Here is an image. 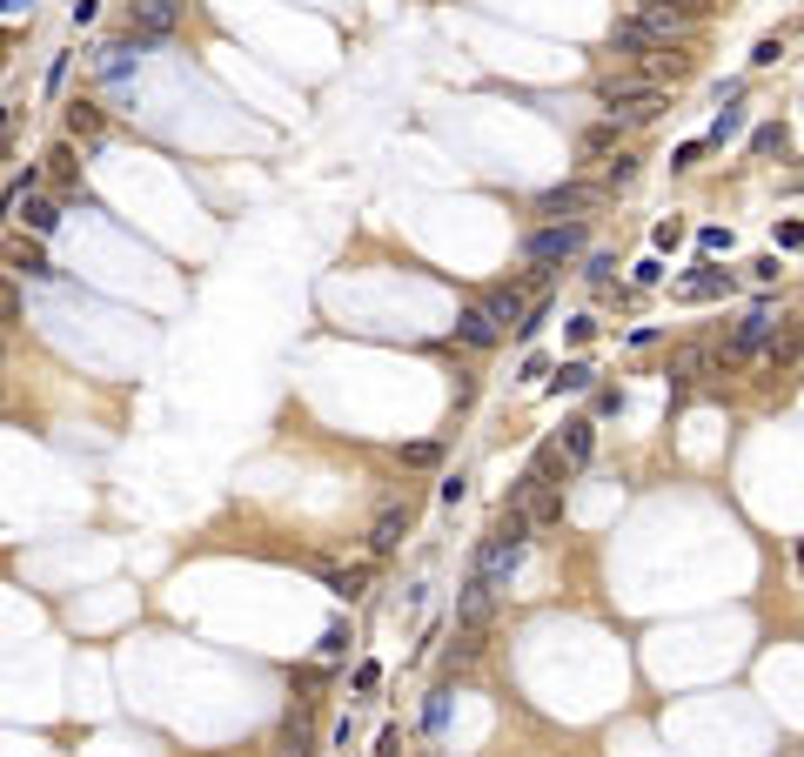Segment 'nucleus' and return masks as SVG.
<instances>
[{"label":"nucleus","instance_id":"1","mask_svg":"<svg viewBox=\"0 0 804 757\" xmlns=\"http://www.w3.org/2000/svg\"><path fill=\"white\" fill-rule=\"evenodd\" d=\"M523 557H530V510L510 496V503H503V516L490 523V536L476 543L463 590H490V597H503V590H510V577L523 570Z\"/></svg>","mask_w":804,"mask_h":757},{"label":"nucleus","instance_id":"2","mask_svg":"<svg viewBox=\"0 0 804 757\" xmlns=\"http://www.w3.org/2000/svg\"><path fill=\"white\" fill-rule=\"evenodd\" d=\"M597 101H603V114H617L624 128L664 114V88H657V81H637V74H610V81H597Z\"/></svg>","mask_w":804,"mask_h":757},{"label":"nucleus","instance_id":"3","mask_svg":"<svg viewBox=\"0 0 804 757\" xmlns=\"http://www.w3.org/2000/svg\"><path fill=\"white\" fill-rule=\"evenodd\" d=\"M583 248H590V228L570 215V222H536L530 235H523V262H543V268H557V262H577Z\"/></svg>","mask_w":804,"mask_h":757},{"label":"nucleus","instance_id":"4","mask_svg":"<svg viewBox=\"0 0 804 757\" xmlns=\"http://www.w3.org/2000/svg\"><path fill=\"white\" fill-rule=\"evenodd\" d=\"M597 201H610V188H603V181H557V188H543V195H536V215L563 222V215H590Z\"/></svg>","mask_w":804,"mask_h":757},{"label":"nucleus","instance_id":"5","mask_svg":"<svg viewBox=\"0 0 804 757\" xmlns=\"http://www.w3.org/2000/svg\"><path fill=\"white\" fill-rule=\"evenodd\" d=\"M181 7H188V0H128V34L141 47L168 41V34L181 27Z\"/></svg>","mask_w":804,"mask_h":757},{"label":"nucleus","instance_id":"6","mask_svg":"<svg viewBox=\"0 0 804 757\" xmlns=\"http://www.w3.org/2000/svg\"><path fill=\"white\" fill-rule=\"evenodd\" d=\"M731 289H737V275H731V268H717V255H704L697 268H684V275L670 282L677 302H724Z\"/></svg>","mask_w":804,"mask_h":757},{"label":"nucleus","instance_id":"7","mask_svg":"<svg viewBox=\"0 0 804 757\" xmlns=\"http://www.w3.org/2000/svg\"><path fill=\"white\" fill-rule=\"evenodd\" d=\"M778 322L784 315L771 309V302H764V309H751V315H737L731 322V342H724V349H731V356H764V349H771V342H778Z\"/></svg>","mask_w":804,"mask_h":757},{"label":"nucleus","instance_id":"8","mask_svg":"<svg viewBox=\"0 0 804 757\" xmlns=\"http://www.w3.org/2000/svg\"><path fill=\"white\" fill-rule=\"evenodd\" d=\"M409 503H382L376 510V523H369V557H396L402 550V536H409Z\"/></svg>","mask_w":804,"mask_h":757},{"label":"nucleus","instance_id":"9","mask_svg":"<svg viewBox=\"0 0 804 757\" xmlns=\"http://www.w3.org/2000/svg\"><path fill=\"white\" fill-rule=\"evenodd\" d=\"M456 342L483 356V349H496V342H503V322H496V315L483 309V302H469V309L456 315Z\"/></svg>","mask_w":804,"mask_h":757},{"label":"nucleus","instance_id":"10","mask_svg":"<svg viewBox=\"0 0 804 757\" xmlns=\"http://www.w3.org/2000/svg\"><path fill=\"white\" fill-rule=\"evenodd\" d=\"M483 309H490L496 322H503V335H510L516 322H523V315H530V289H523V282H496V289L483 295Z\"/></svg>","mask_w":804,"mask_h":757},{"label":"nucleus","instance_id":"11","mask_svg":"<svg viewBox=\"0 0 804 757\" xmlns=\"http://www.w3.org/2000/svg\"><path fill=\"white\" fill-rule=\"evenodd\" d=\"M557 449L570 456V469H590V456H597V416H570L557 436Z\"/></svg>","mask_w":804,"mask_h":757},{"label":"nucleus","instance_id":"12","mask_svg":"<svg viewBox=\"0 0 804 757\" xmlns=\"http://www.w3.org/2000/svg\"><path fill=\"white\" fill-rule=\"evenodd\" d=\"M282 744H289V751H309V744H315V697H295V704H289V717H282Z\"/></svg>","mask_w":804,"mask_h":757},{"label":"nucleus","instance_id":"13","mask_svg":"<svg viewBox=\"0 0 804 757\" xmlns=\"http://www.w3.org/2000/svg\"><path fill=\"white\" fill-rule=\"evenodd\" d=\"M14 222H27V235H54V228H61V201H47L41 188H34V195L14 208Z\"/></svg>","mask_w":804,"mask_h":757},{"label":"nucleus","instance_id":"14","mask_svg":"<svg viewBox=\"0 0 804 757\" xmlns=\"http://www.w3.org/2000/svg\"><path fill=\"white\" fill-rule=\"evenodd\" d=\"M7 268H14V275H27V282H47V275H54V268H47V255H41V235H34V242H7Z\"/></svg>","mask_w":804,"mask_h":757},{"label":"nucleus","instance_id":"15","mask_svg":"<svg viewBox=\"0 0 804 757\" xmlns=\"http://www.w3.org/2000/svg\"><path fill=\"white\" fill-rule=\"evenodd\" d=\"M322 583H329L335 603H362L369 597V563H349V570H322Z\"/></svg>","mask_w":804,"mask_h":757},{"label":"nucleus","instance_id":"16","mask_svg":"<svg viewBox=\"0 0 804 757\" xmlns=\"http://www.w3.org/2000/svg\"><path fill=\"white\" fill-rule=\"evenodd\" d=\"M583 389H597V369L583 356H570L563 369H550V396H583Z\"/></svg>","mask_w":804,"mask_h":757},{"label":"nucleus","instance_id":"17","mask_svg":"<svg viewBox=\"0 0 804 757\" xmlns=\"http://www.w3.org/2000/svg\"><path fill=\"white\" fill-rule=\"evenodd\" d=\"M134 61H141V41L128 34V41L101 47V61H94V67H101V81H128V67H134Z\"/></svg>","mask_w":804,"mask_h":757},{"label":"nucleus","instance_id":"18","mask_svg":"<svg viewBox=\"0 0 804 757\" xmlns=\"http://www.w3.org/2000/svg\"><path fill=\"white\" fill-rule=\"evenodd\" d=\"M684 74H691V54H677V47H657L644 61V81H657V88H664V81H684Z\"/></svg>","mask_w":804,"mask_h":757},{"label":"nucleus","instance_id":"19","mask_svg":"<svg viewBox=\"0 0 804 757\" xmlns=\"http://www.w3.org/2000/svg\"><path fill=\"white\" fill-rule=\"evenodd\" d=\"M101 128H108V114L94 108V101H67V134L74 141H101Z\"/></svg>","mask_w":804,"mask_h":757},{"label":"nucleus","instance_id":"20","mask_svg":"<svg viewBox=\"0 0 804 757\" xmlns=\"http://www.w3.org/2000/svg\"><path fill=\"white\" fill-rule=\"evenodd\" d=\"M530 476H536V483H570L577 469H570V456H563L557 443H543V449L530 456Z\"/></svg>","mask_w":804,"mask_h":757},{"label":"nucleus","instance_id":"21","mask_svg":"<svg viewBox=\"0 0 804 757\" xmlns=\"http://www.w3.org/2000/svg\"><path fill=\"white\" fill-rule=\"evenodd\" d=\"M644 14H670L677 27H691V21H704L711 14V0H637Z\"/></svg>","mask_w":804,"mask_h":757},{"label":"nucleus","instance_id":"22","mask_svg":"<svg viewBox=\"0 0 804 757\" xmlns=\"http://www.w3.org/2000/svg\"><path fill=\"white\" fill-rule=\"evenodd\" d=\"M617 141H624V121H617V114H603L597 128H583V155H610V148H617Z\"/></svg>","mask_w":804,"mask_h":757},{"label":"nucleus","instance_id":"23","mask_svg":"<svg viewBox=\"0 0 804 757\" xmlns=\"http://www.w3.org/2000/svg\"><path fill=\"white\" fill-rule=\"evenodd\" d=\"M41 175H47V168H21V175L0 188V222H7V215H14V208H21V201L34 195V188H41Z\"/></svg>","mask_w":804,"mask_h":757},{"label":"nucleus","instance_id":"24","mask_svg":"<svg viewBox=\"0 0 804 757\" xmlns=\"http://www.w3.org/2000/svg\"><path fill=\"white\" fill-rule=\"evenodd\" d=\"M349 650H356V630H349V624H342V617H335V624L322 630V644H315V657H322V664H342Z\"/></svg>","mask_w":804,"mask_h":757},{"label":"nucleus","instance_id":"25","mask_svg":"<svg viewBox=\"0 0 804 757\" xmlns=\"http://www.w3.org/2000/svg\"><path fill=\"white\" fill-rule=\"evenodd\" d=\"M483 657V630H456V644H449V657H443V670L456 677V670H469Z\"/></svg>","mask_w":804,"mask_h":757},{"label":"nucleus","instance_id":"26","mask_svg":"<svg viewBox=\"0 0 804 757\" xmlns=\"http://www.w3.org/2000/svg\"><path fill=\"white\" fill-rule=\"evenodd\" d=\"M784 148H791V134H784V121H764L758 134H751V155L758 161H771V155H784Z\"/></svg>","mask_w":804,"mask_h":757},{"label":"nucleus","instance_id":"27","mask_svg":"<svg viewBox=\"0 0 804 757\" xmlns=\"http://www.w3.org/2000/svg\"><path fill=\"white\" fill-rule=\"evenodd\" d=\"M423 731H429V737H443V731H449V684H436V691H429V704H423Z\"/></svg>","mask_w":804,"mask_h":757},{"label":"nucleus","instance_id":"28","mask_svg":"<svg viewBox=\"0 0 804 757\" xmlns=\"http://www.w3.org/2000/svg\"><path fill=\"white\" fill-rule=\"evenodd\" d=\"M737 128H744V108L731 101V108H717V121H711V134H704V141H711V148H724V141H731Z\"/></svg>","mask_w":804,"mask_h":757},{"label":"nucleus","instance_id":"29","mask_svg":"<svg viewBox=\"0 0 804 757\" xmlns=\"http://www.w3.org/2000/svg\"><path fill=\"white\" fill-rule=\"evenodd\" d=\"M610 275H617V255H583V282H590V289H610Z\"/></svg>","mask_w":804,"mask_h":757},{"label":"nucleus","instance_id":"30","mask_svg":"<svg viewBox=\"0 0 804 757\" xmlns=\"http://www.w3.org/2000/svg\"><path fill=\"white\" fill-rule=\"evenodd\" d=\"M630 181H637V155H617L610 168H603V188H610V195H617V188H630Z\"/></svg>","mask_w":804,"mask_h":757},{"label":"nucleus","instance_id":"31","mask_svg":"<svg viewBox=\"0 0 804 757\" xmlns=\"http://www.w3.org/2000/svg\"><path fill=\"white\" fill-rule=\"evenodd\" d=\"M443 463V443H409L402 449V469H436Z\"/></svg>","mask_w":804,"mask_h":757},{"label":"nucleus","instance_id":"32","mask_svg":"<svg viewBox=\"0 0 804 757\" xmlns=\"http://www.w3.org/2000/svg\"><path fill=\"white\" fill-rule=\"evenodd\" d=\"M349 691H356V697H376V691H382V664H369V657H362L356 677H349Z\"/></svg>","mask_w":804,"mask_h":757},{"label":"nucleus","instance_id":"33","mask_svg":"<svg viewBox=\"0 0 804 757\" xmlns=\"http://www.w3.org/2000/svg\"><path fill=\"white\" fill-rule=\"evenodd\" d=\"M14 315H21V282H14V275H0V329H7Z\"/></svg>","mask_w":804,"mask_h":757},{"label":"nucleus","instance_id":"34","mask_svg":"<svg viewBox=\"0 0 804 757\" xmlns=\"http://www.w3.org/2000/svg\"><path fill=\"white\" fill-rule=\"evenodd\" d=\"M543 322H550V302H530V315H523V322H516V342H536V329H543Z\"/></svg>","mask_w":804,"mask_h":757},{"label":"nucleus","instance_id":"35","mask_svg":"<svg viewBox=\"0 0 804 757\" xmlns=\"http://www.w3.org/2000/svg\"><path fill=\"white\" fill-rule=\"evenodd\" d=\"M697 255H731V228H697Z\"/></svg>","mask_w":804,"mask_h":757},{"label":"nucleus","instance_id":"36","mask_svg":"<svg viewBox=\"0 0 804 757\" xmlns=\"http://www.w3.org/2000/svg\"><path fill=\"white\" fill-rule=\"evenodd\" d=\"M630 282H637V289H657V282H664V255H644V262L630 268Z\"/></svg>","mask_w":804,"mask_h":757},{"label":"nucleus","instance_id":"37","mask_svg":"<svg viewBox=\"0 0 804 757\" xmlns=\"http://www.w3.org/2000/svg\"><path fill=\"white\" fill-rule=\"evenodd\" d=\"M704 148H711V141H684V148H670V168H677V175H684V168H697V161H704Z\"/></svg>","mask_w":804,"mask_h":757},{"label":"nucleus","instance_id":"38","mask_svg":"<svg viewBox=\"0 0 804 757\" xmlns=\"http://www.w3.org/2000/svg\"><path fill=\"white\" fill-rule=\"evenodd\" d=\"M744 275H751V282H758V289H771V282H778L784 268H778V255H758V262L744 268Z\"/></svg>","mask_w":804,"mask_h":757},{"label":"nucleus","instance_id":"39","mask_svg":"<svg viewBox=\"0 0 804 757\" xmlns=\"http://www.w3.org/2000/svg\"><path fill=\"white\" fill-rule=\"evenodd\" d=\"M67 74H74V54H54V61H47V94H61Z\"/></svg>","mask_w":804,"mask_h":757},{"label":"nucleus","instance_id":"40","mask_svg":"<svg viewBox=\"0 0 804 757\" xmlns=\"http://www.w3.org/2000/svg\"><path fill=\"white\" fill-rule=\"evenodd\" d=\"M436 496H443V510H456V503L469 496V476H463V469H456V476H443V490H436Z\"/></svg>","mask_w":804,"mask_h":757},{"label":"nucleus","instance_id":"41","mask_svg":"<svg viewBox=\"0 0 804 757\" xmlns=\"http://www.w3.org/2000/svg\"><path fill=\"white\" fill-rule=\"evenodd\" d=\"M650 242H657V255L677 248V242H684V222H657V228H650Z\"/></svg>","mask_w":804,"mask_h":757},{"label":"nucleus","instance_id":"42","mask_svg":"<svg viewBox=\"0 0 804 757\" xmlns=\"http://www.w3.org/2000/svg\"><path fill=\"white\" fill-rule=\"evenodd\" d=\"M47 175H54V181H74V148H54V155H47Z\"/></svg>","mask_w":804,"mask_h":757},{"label":"nucleus","instance_id":"43","mask_svg":"<svg viewBox=\"0 0 804 757\" xmlns=\"http://www.w3.org/2000/svg\"><path fill=\"white\" fill-rule=\"evenodd\" d=\"M778 54H784V41H778V34H764V41L751 47V67H771V61H778Z\"/></svg>","mask_w":804,"mask_h":757},{"label":"nucleus","instance_id":"44","mask_svg":"<svg viewBox=\"0 0 804 757\" xmlns=\"http://www.w3.org/2000/svg\"><path fill=\"white\" fill-rule=\"evenodd\" d=\"M624 409V389H597V416H617Z\"/></svg>","mask_w":804,"mask_h":757},{"label":"nucleus","instance_id":"45","mask_svg":"<svg viewBox=\"0 0 804 757\" xmlns=\"http://www.w3.org/2000/svg\"><path fill=\"white\" fill-rule=\"evenodd\" d=\"M778 248H804V222H778Z\"/></svg>","mask_w":804,"mask_h":757},{"label":"nucleus","instance_id":"46","mask_svg":"<svg viewBox=\"0 0 804 757\" xmlns=\"http://www.w3.org/2000/svg\"><path fill=\"white\" fill-rule=\"evenodd\" d=\"M34 0H0V21H14V14H27Z\"/></svg>","mask_w":804,"mask_h":757},{"label":"nucleus","instance_id":"47","mask_svg":"<svg viewBox=\"0 0 804 757\" xmlns=\"http://www.w3.org/2000/svg\"><path fill=\"white\" fill-rule=\"evenodd\" d=\"M7 128H14V108H0V141H7Z\"/></svg>","mask_w":804,"mask_h":757},{"label":"nucleus","instance_id":"48","mask_svg":"<svg viewBox=\"0 0 804 757\" xmlns=\"http://www.w3.org/2000/svg\"><path fill=\"white\" fill-rule=\"evenodd\" d=\"M0 356H7V329H0Z\"/></svg>","mask_w":804,"mask_h":757},{"label":"nucleus","instance_id":"49","mask_svg":"<svg viewBox=\"0 0 804 757\" xmlns=\"http://www.w3.org/2000/svg\"><path fill=\"white\" fill-rule=\"evenodd\" d=\"M67 7H74V0H67Z\"/></svg>","mask_w":804,"mask_h":757}]
</instances>
